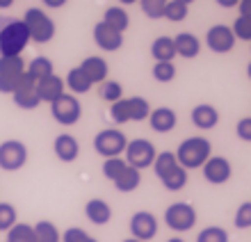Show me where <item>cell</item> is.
I'll return each mask as SVG.
<instances>
[{"label":"cell","instance_id":"cell-43","mask_svg":"<svg viewBox=\"0 0 251 242\" xmlns=\"http://www.w3.org/2000/svg\"><path fill=\"white\" fill-rule=\"evenodd\" d=\"M235 135H238L242 142H251V117L240 119L235 124Z\"/></svg>","mask_w":251,"mask_h":242},{"label":"cell","instance_id":"cell-7","mask_svg":"<svg viewBox=\"0 0 251 242\" xmlns=\"http://www.w3.org/2000/svg\"><path fill=\"white\" fill-rule=\"evenodd\" d=\"M124 156H126L124 160L130 164V167L142 171V169H146V167H153V160L158 156V151H155L153 142H149V139H144V137H137V139H130V142H128Z\"/></svg>","mask_w":251,"mask_h":242},{"label":"cell","instance_id":"cell-41","mask_svg":"<svg viewBox=\"0 0 251 242\" xmlns=\"http://www.w3.org/2000/svg\"><path fill=\"white\" fill-rule=\"evenodd\" d=\"M110 117H112L114 124H128L130 121V112H128V103H126V98L117 101V103L110 105Z\"/></svg>","mask_w":251,"mask_h":242},{"label":"cell","instance_id":"cell-10","mask_svg":"<svg viewBox=\"0 0 251 242\" xmlns=\"http://www.w3.org/2000/svg\"><path fill=\"white\" fill-rule=\"evenodd\" d=\"M235 41L238 39H235L231 26H224V23L208 27V32H205V46L210 48L212 53H217V55L231 53L235 48Z\"/></svg>","mask_w":251,"mask_h":242},{"label":"cell","instance_id":"cell-33","mask_svg":"<svg viewBox=\"0 0 251 242\" xmlns=\"http://www.w3.org/2000/svg\"><path fill=\"white\" fill-rule=\"evenodd\" d=\"M187 14H190V7L183 5V2H176V0H169L165 7V14H162V19H167L169 23H180V21L187 19Z\"/></svg>","mask_w":251,"mask_h":242},{"label":"cell","instance_id":"cell-30","mask_svg":"<svg viewBox=\"0 0 251 242\" xmlns=\"http://www.w3.org/2000/svg\"><path fill=\"white\" fill-rule=\"evenodd\" d=\"M99 96L105 101V103H117L124 98V85L117 82V80H105V82H100L99 87Z\"/></svg>","mask_w":251,"mask_h":242},{"label":"cell","instance_id":"cell-23","mask_svg":"<svg viewBox=\"0 0 251 242\" xmlns=\"http://www.w3.org/2000/svg\"><path fill=\"white\" fill-rule=\"evenodd\" d=\"M151 57L155 62H174L176 57V46H174V37H158V39H153L151 44Z\"/></svg>","mask_w":251,"mask_h":242},{"label":"cell","instance_id":"cell-31","mask_svg":"<svg viewBox=\"0 0 251 242\" xmlns=\"http://www.w3.org/2000/svg\"><path fill=\"white\" fill-rule=\"evenodd\" d=\"M160 183L165 185V190H169V192H180L187 185V169L176 167V169H174L172 174H167Z\"/></svg>","mask_w":251,"mask_h":242},{"label":"cell","instance_id":"cell-35","mask_svg":"<svg viewBox=\"0 0 251 242\" xmlns=\"http://www.w3.org/2000/svg\"><path fill=\"white\" fill-rule=\"evenodd\" d=\"M16 222H19L16 208H14L12 203L0 201V231H2V233H7V231L12 229V226H14Z\"/></svg>","mask_w":251,"mask_h":242},{"label":"cell","instance_id":"cell-19","mask_svg":"<svg viewBox=\"0 0 251 242\" xmlns=\"http://www.w3.org/2000/svg\"><path fill=\"white\" fill-rule=\"evenodd\" d=\"M80 71L89 78V82H92V85H100V82H105V80H107L110 66H107V62L103 57H99V55H89V57L82 59Z\"/></svg>","mask_w":251,"mask_h":242},{"label":"cell","instance_id":"cell-48","mask_svg":"<svg viewBox=\"0 0 251 242\" xmlns=\"http://www.w3.org/2000/svg\"><path fill=\"white\" fill-rule=\"evenodd\" d=\"M119 2H121V7H130L135 2H139V0H119Z\"/></svg>","mask_w":251,"mask_h":242},{"label":"cell","instance_id":"cell-21","mask_svg":"<svg viewBox=\"0 0 251 242\" xmlns=\"http://www.w3.org/2000/svg\"><path fill=\"white\" fill-rule=\"evenodd\" d=\"M85 215L96 226H105L112 219V208H110V203L105 199H89L85 203Z\"/></svg>","mask_w":251,"mask_h":242},{"label":"cell","instance_id":"cell-40","mask_svg":"<svg viewBox=\"0 0 251 242\" xmlns=\"http://www.w3.org/2000/svg\"><path fill=\"white\" fill-rule=\"evenodd\" d=\"M233 224L235 229H251V201L240 203L238 210H235V217H233Z\"/></svg>","mask_w":251,"mask_h":242},{"label":"cell","instance_id":"cell-9","mask_svg":"<svg viewBox=\"0 0 251 242\" xmlns=\"http://www.w3.org/2000/svg\"><path fill=\"white\" fill-rule=\"evenodd\" d=\"M27 162V146L21 139H5L0 144V169L19 171Z\"/></svg>","mask_w":251,"mask_h":242},{"label":"cell","instance_id":"cell-5","mask_svg":"<svg viewBox=\"0 0 251 242\" xmlns=\"http://www.w3.org/2000/svg\"><path fill=\"white\" fill-rule=\"evenodd\" d=\"M165 224L176 233H187L197 226V210L192 203L176 201L165 210Z\"/></svg>","mask_w":251,"mask_h":242},{"label":"cell","instance_id":"cell-37","mask_svg":"<svg viewBox=\"0 0 251 242\" xmlns=\"http://www.w3.org/2000/svg\"><path fill=\"white\" fill-rule=\"evenodd\" d=\"M151 73L158 82H172L176 78V64L174 62H155Z\"/></svg>","mask_w":251,"mask_h":242},{"label":"cell","instance_id":"cell-32","mask_svg":"<svg viewBox=\"0 0 251 242\" xmlns=\"http://www.w3.org/2000/svg\"><path fill=\"white\" fill-rule=\"evenodd\" d=\"M7 242H34V229L32 224L16 222L7 231Z\"/></svg>","mask_w":251,"mask_h":242},{"label":"cell","instance_id":"cell-6","mask_svg":"<svg viewBox=\"0 0 251 242\" xmlns=\"http://www.w3.org/2000/svg\"><path fill=\"white\" fill-rule=\"evenodd\" d=\"M25 76V59L21 55L0 57V94H14Z\"/></svg>","mask_w":251,"mask_h":242},{"label":"cell","instance_id":"cell-49","mask_svg":"<svg viewBox=\"0 0 251 242\" xmlns=\"http://www.w3.org/2000/svg\"><path fill=\"white\" fill-rule=\"evenodd\" d=\"M176 2H183V5H187V7H190L192 2H194V0H176Z\"/></svg>","mask_w":251,"mask_h":242},{"label":"cell","instance_id":"cell-13","mask_svg":"<svg viewBox=\"0 0 251 242\" xmlns=\"http://www.w3.org/2000/svg\"><path fill=\"white\" fill-rule=\"evenodd\" d=\"M34 80L30 78V76H23L19 82V87H16V92L12 94V101L16 108H21V110H37L39 108V96H37V89H34Z\"/></svg>","mask_w":251,"mask_h":242},{"label":"cell","instance_id":"cell-16","mask_svg":"<svg viewBox=\"0 0 251 242\" xmlns=\"http://www.w3.org/2000/svg\"><path fill=\"white\" fill-rule=\"evenodd\" d=\"M178 124V117H176V112L172 108H167V105H160L155 110H151L149 114V126H151V131L155 133H172Z\"/></svg>","mask_w":251,"mask_h":242},{"label":"cell","instance_id":"cell-2","mask_svg":"<svg viewBox=\"0 0 251 242\" xmlns=\"http://www.w3.org/2000/svg\"><path fill=\"white\" fill-rule=\"evenodd\" d=\"M176 153V160L183 169H201L205 164V160L212 156V144L208 137H201V135H194V137H187L178 144V149L174 151Z\"/></svg>","mask_w":251,"mask_h":242},{"label":"cell","instance_id":"cell-25","mask_svg":"<svg viewBox=\"0 0 251 242\" xmlns=\"http://www.w3.org/2000/svg\"><path fill=\"white\" fill-rule=\"evenodd\" d=\"M64 87L66 89H71V94L75 96V94H87L89 92V89H92V82H89V78H87L85 73L80 71V66H73V69H69V73H66Z\"/></svg>","mask_w":251,"mask_h":242},{"label":"cell","instance_id":"cell-53","mask_svg":"<svg viewBox=\"0 0 251 242\" xmlns=\"http://www.w3.org/2000/svg\"><path fill=\"white\" fill-rule=\"evenodd\" d=\"M5 242H7V240H5Z\"/></svg>","mask_w":251,"mask_h":242},{"label":"cell","instance_id":"cell-46","mask_svg":"<svg viewBox=\"0 0 251 242\" xmlns=\"http://www.w3.org/2000/svg\"><path fill=\"white\" fill-rule=\"evenodd\" d=\"M219 7H224V9H231V7H238L240 0H215Z\"/></svg>","mask_w":251,"mask_h":242},{"label":"cell","instance_id":"cell-12","mask_svg":"<svg viewBox=\"0 0 251 242\" xmlns=\"http://www.w3.org/2000/svg\"><path fill=\"white\" fill-rule=\"evenodd\" d=\"M201 171H203V178L210 185H224L233 176V167L224 156H210L201 167Z\"/></svg>","mask_w":251,"mask_h":242},{"label":"cell","instance_id":"cell-24","mask_svg":"<svg viewBox=\"0 0 251 242\" xmlns=\"http://www.w3.org/2000/svg\"><path fill=\"white\" fill-rule=\"evenodd\" d=\"M103 21H105L112 30H117V32H121V34H124L126 30H128V26H130V16L126 12V7H121V5L107 7L105 14H103Z\"/></svg>","mask_w":251,"mask_h":242},{"label":"cell","instance_id":"cell-52","mask_svg":"<svg viewBox=\"0 0 251 242\" xmlns=\"http://www.w3.org/2000/svg\"><path fill=\"white\" fill-rule=\"evenodd\" d=\"M124 242H139V240H135V238H126Z\"/></svg>","mask_w":251,"mask_h":242},{"label":"cell","instance_id":"cell-17","mask_svg":"<svg viewBox=\"0 0 251 242\" xmlns=\"http://www.w3.org/2000/svg\"><path fill=\"white\" fill-rule=\"evenodd\" d=\"M37 96H39L41 103H55L57 98L62 96V94H66V87H64V80L60 78V76H48V78H44L41 82H37Z\"/></svg>","mask_w":251,"mask_h":242},{"label":"cell","instance_id":"cell-50","mask_svg":"<svg viewBox=\"0 0 251 242\" xmlns=\"http://www.w3.org/2000/svg\"><path fill=\"white\" fill-rule=\"evenodd\" d=\"M167 242H185V240H183V238H169Z\"/></svg>","mask_w":251,"mask_h":242},{"label":"cell","instance_id":"cell-44","mask_svg":"<svg viewBox=\"0 0 251 242\" xmlns=\"http://www.w3.org/2000/svg\"><path fill=\"white\" fill-rule=\"evenodd\" d=\"M238 12H240V16H251V0H240Z\"/></svg>","mask_w":251,"mask_h":242},{"label":"cell","instance_id":"cell-45","mask_svg":"<svg viewBox=\"0 0 251 242\" xmlns=\"http://www.w3.org/2000/svg\"><path fill=\"white\" fill-rule=\"evenodd\" d=\"M44 5L48 7V9H60V7H64L69 0H41Z\"/></svg>","mask_w":251,"mask_h":242},{"label":"cell","instance_id":"cell-51","mask_svg":"<svg viewBox=\"0 0 251 242\" xmlns=\"http://www.w3.org/2000/svg\"><path fill=\"white\" fill-rule=\"evenodd\" d=\"M247 76H249V80H251V62L247 64Z\"/></svg>","mask_w":251,"mask_h":242},{"label":"cell","instance_id":"cell-38","mask_svg":"<svg viewBox=\"0 0 251 242\" xmlns=\"http://www.w3.org/2000/svg\"><path fill=\"white\" fill-rule=\"evenodd\" d=\"M197 242H228V231L222 226H205L197 236Z\"/></svg>","mask_w":251,"mask_h":242},{"label":"cell","instance_id":"cell-15","mask_svg":"<svg viewBox=\"0 0 251 242\" xmlns=\"http://www.w3.org/2000/svg\"><path fill=\"white\" fill-rule=\"evenodd\" d=\"M53 151L57 160H62V162H75L80 156V142L73 137L71 133H62V135L55 137Z\"/></svg>","mask_w":251,"mask_h":242},{"label":"cell","instance_id":"cell-36","mask_svg":"<svg viewBox=\"0 0 251 242\" xmlns=\"http://www.w3.org/2000/svg\"><path fill=\"white\" fill-rule=\"evenodd\" d=\"M167 2H169V0H139V7H142L144 16L158 21V19H162V14H165Z\"/></svg>","mask_w":251,"mask_h":242},{"label":"cell","instance_id":"cell-4","mask_svg":"<svg viewBox=\"0 0 251 242\" xmlns=\"http://www.w3.org/2000/svg\"><path fill=\"white\" fill-rule=\"evenodd\" d=\"M126 146H128V137L117 128H103L94 137V151L105 160L107 158H124Z\"/></svg>","mask_w":251,"mask_h":242},{"label":"cell","instance_id":"cell-20","mask_svg":"<svg viewBox=\"0 0 251 242\" xmlns=\"http://www.w3.org/2000/svg\"><path fill=\"white\" fill-rule=\"evenodd\" d=\"M174 46H176V57L194 59L201 53V39L194 32H178L174 37Z\"/></svg>","mask_w":251,"mask_h":242},{"label":"cell","instance_id":"cell-18","mask_svg":"<svg viewBox=\"0 0 251 242\" xmlns=\"http://www.w3.org/2000/svg\"><path fill=\"white\" fill-rule=\"evenodd\" d=\"M192 124L199 131H212L219 124V112L210 103H199L192 108Z\"/></svg>","mask_w":251,"mask_h":242},{"label":"cell","instance_id":"cell-47","mask_svg":"<svg viewBox=\"0 0 251 242\" xmlns=\"http://www.w3.org/2000/svg\"><path fill=\"white\" fill-rule=\"evenodd\" d=\"M14 2H16V0H0V9H9Z\"/></svg>","mask_w":251,"mask_h":242},{"label":"cell","instance_id":"cell-28","mask_svg":"<svg viewBox=\"0 0 251 242\" xmlns=\"http://www.w3.org/2000/svg\"><path fill=\"white\" fill-rule=\"evenodd\" d=\"M34 229V242H62V233L57 231L53 222L48 219H41L32 226Z\"/></svg>","mask_w":251,"mask_h":242},{"label":"cell","instance_id":"cell-1","mask_svg":"<svg viewBox=\"0 0 251 242\" xmlns=\"http://www.w3.org/2000/svg\"><path fill=\"white\" fill-rule=\"evenodd\" d=\"M30 34L23 19L0 16V57H14L27 48Z\"/></svg>","mask_w":251,"mask_h":242},{"label":"cell","instance_id":"cell-34","mask_svg":"<svg viewBox=\"0 0 251 242\" xmlns=\"http://www.w3.org/2000/svg\"><path fill=\"white\" fill-rule=\"evenodd\" d=\"M126 167H128V162H126L124 158H107L105 162H103V176L114 183V181L121 176V171H124Z\"/></svg>","mask_w":251,"mask_h":242},{"label":"cell","instance_id":"cell-27","mask_svg":"<svg viewBox=\"0 0 251 242\" xmlns=\"http://www.w3.org/2000/svg\"><path fill=\"white\" fill-rule=\"evenodd\" d=\"M176 167H180V164H178V160H176V153H174V151H162V153H158L155 160H153V171H155V176H158L160 181H162L167 174H172Z\"/></svg>","mask_w":251,"mask_h":242},{"label":"cell","instance_id":"cell-11","mask_svg":"<svg viewBox=\"0 0 251 242\" xmlns=\"http://www.w3.org/2000/svg\"><path fill=\"white\" fill-rule=\"evenodd\" d=\"M130 236L139 242H149L158 236V217L149 210H137L130 217Z\"/></svg>","mask_w":251,"mask_h":242},{"label":"cell","instance_id":"cell-14","mask_svg":"<svg viewBox=\"0 0 251 242\" xmlns=\"http://www.w3.org/2000/svg\"><path fill=\"white\" fill-rule=\"evenodd\" d=\"M94 41H96V46H99L100 51L114 53L124 46V34L112 30L105 21H99V23L94 26Z\"/></svg>","mask_w":251,"mask_h":242},{"label":"cell","instance_id":"cell-29","mask_svg":"<svg viewBox=\"0 0 251 242\" xmlns=\"http://www.w3.org/2000/svg\"><path fill=\"white\" fill-rule=\"evenodd\" d=\"M128 112H130V121H146L151 114V103L144 96H130L126 98Z\"/></svg>","mask_w":251,"mask_h":242},{"label":"cell","instance_id":"cell-3","mask_svg":"<svg viewBox=\"0 0 251 242\" xmlns=\"http://www.w3.org/2000/svg\"><path fill=\"white\" fill-rule=\"evenodd\" d=\"M23 23H25V27H27L30 41H34V44H48V41L55 37V21L50 19L44 9H39V7L25 9Z\"/></svg>","mask_w":251,"mask_h":242},{"label":"cell","instance_id":"cell-8","mask_svg":"<svg viewBox=\"0 0 251 242\" xmlns=\"http://www.w3.org/2000/svg\"><path fill=\"white\" fill-rule=\"evenodd\" d=\"M50 114L60 126H75L82 117V103L73 94H62L55 103H50Z\"/></svg>","mask_w":251,"mask_h":242},{"label":"cell","instance_id":"cell-39","mask_svg":"<svg viewBox=\"0 0 251 242\" xmlns=\"http://www.w3.org/2000/svg\"><path fill=\"white\" fill-rule=\"evenodd\" d=\"M231 30H233V34H235V39L249 41L251 44V16H238V19L233 21Z\"/></svg>","mask_w":251,"mask_h":242},{"label":"cell","instance_id":"cell-42","mask_svg":"<svg viewBox=\"0 0 251 242\" xmlns=\"http://www.w3.org/2000/svg\"><path fill=\"white\" fill-rule=\"evenodd\" d=\"M62 242H99L96 238H92L85 229H78V226H71L62 233Z\"/></svg>","mask_w":251,"mask_h":242},{"label":"cell","instance_id":"cell-22","mask_svg":"<svg viewBox=\"0 0 251 242\" xmlns=\"http://www.w3.org/2000/svg\"><path fill=\"white\" fill-rule=\"evenodd\" d=\"M25 73L34 80V85H37V82H41L44 78L53 76V73H55V66H53V62H50L48 57H44V55H37V57L30 59V62L25 64Z\"/></svg>","mask_w":251,"mask_h":242},{"label":"cell","instance_id":"cell-26","mask_svg":"<svg viewBox=\"0 0 251 242\" xmlns=\"http://www.w3.org/2000/svg\"><path fill=\"white\" fill-rule=\"evenodd\" d=\"M142 185V171L135 169V167H126L124 171H121V176L114 181V188L119 192H135Z\"/></svg>","mask_w":251,"mask_h":242}]
</instances>
